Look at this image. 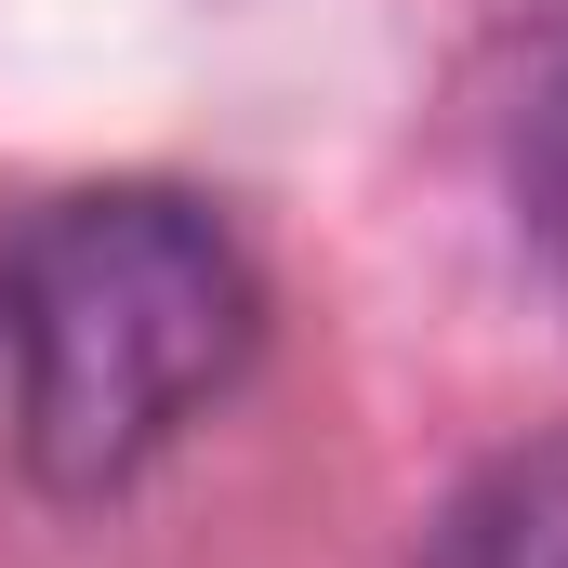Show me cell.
I'll return each mask as SVG.
<instances>
[{"label": "cell", "mask_w": 568, "mask_h": 568, "mask_svg": "<svg viewBox=\"0 0 568 568\" xmlns=\"http://www.w3.org/2000/svg\"><path fill=\"white\" fill-rule=\"evenodd\" d=\"M252 252L185 185H80L0 239V344H13V449L40 489H120L199 397L252 357Z\"/></svg>", "instance_id": "6da1fadb"}, {"label": "cell", "mask_w": 568, "mask_h": 568, "mask_svg": "<svg viewBox=\"0 0 568 568\" xmlns=\"http://www.w3.org/2000/svg\"><path fill=\"white\" fill-rule=\"evenodd\" d=\"M424 568H568V424L476 463L424 529Z\"/></svg>", "instance_id": "7a4b0ae2"}, {"label": "cell", "mask_w": 568, "mask_h": 568, "mask_svg": "<svg viewBox=\"0 0 568 568\" xmlns=\"http://www.w3.org/2000/svg\"><path fill=\"white\" fill-rule=\"evenodd\" d=\"M516 199H529V239H542V265L568 291V67L529 93V133H516Z\"/></svg>", "instance_id": "3957f363"}]
</instances>
